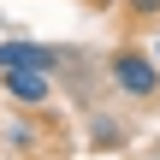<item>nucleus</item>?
Instances as JSON below:
<instances>
[{
	"label": "nucleus",
	"instance_id": "nucleus-1",
	"mask_svg": "<svg viewBox=\"0 0 160 160\" xmlns=\"http://www.w3.org/2000/svg\"><path fill=\"white\" fill-rule=\"evenodd\" d=\"M107 77L119 83V95H131V101H142V107L160 101V53H148V48H113Z\"/></svg>",
	"mask_w": 160,
	"mask_h": 160
},
{
	"label": "nucleus",
	"instance_id": "nucleus-2",
	"mask_svg": "<svg viewBox=\"0 0 160 160\" xmlns=\"http://www.w3.org/2000/svg\"><path fill=\"white\" fill-rule=\"evenodd\" d=\"M0 89H6V101H18V107H48V101H53V71L6 65V71H0Z\"/></svg>",
	"mask_w": 160,
	"mask_h": 160
},
{
	"label": "nucleus",
	"instance_id": "nucleus-3",
	"mask_svg": "<svg viewBox=\"0 0 160 160\" xmlns=\"http://www.w3.org/2000/svg\"><path fill=\"white\" fill-rule=\"evenodd\" d=\"M65 48H48V42H0V71L6 65H36V71H59Z\"/></svg>",
	"mask_w": 160,
	"mask_h": 160
},
{
	"label": "nucleus",
	"instance_id": "nucleus-4",
	"mask_svg": "<svg viewBox=\"0 0 160 160\" xmlns=\"http://www.w3.org/2000/svg\"><path fill=\"white\" fill-rule=\"evenodd\" d=\"M125 6H131L137 18H154V12H160V0H125Z\"/></svg>",
	"mask_w": 160,
	"mask_h": 160
}]
</instances>
